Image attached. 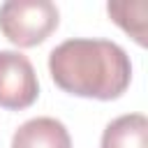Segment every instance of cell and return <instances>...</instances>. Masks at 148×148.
Instances as JSON below:
<instances>
[{
    "label": "cell",
    "mask_w": 148,
    "mask_h": 148,
    "mask_svg": "<svg viewBox=\"0 0 148 148\" xmlns=\"http://www.w3.org/2000/svg\"><path fill=\"white\" fill-rule=\"evenodd\" d=\"M49 72L65 92L104 102L120 97L132 81L130 56L111 39L74 37L58 44L49 56Z\"/></svg>",
    "instance_id": "cell-1"
},
{
    "label": "cell",
    "mask_w": 148,
    "mask_h": 148,
    "mask_svg": "<svg viewBox=\"0 0 148 148\" xmlns=\"http://www.w3.org/2000/svg\"><path fill=\"white\" fill-rule=\"evenodd\" d=\"M60 14L51 0H9L0 5V32L16 46L42 44L56 28Z\"/></svg>",
    "instance_id": "cell-2"
},
{
    "label": "cell",
    "mask_w": 148,
    "mask_h": 148,
    "mask_svg": "<svg viewBox=\"0 0 148 148\" xmlns=\"http://www.w3.org/2000/svg\"><path fill=\"white\" fill-rule=\"evenodd\" d=\"M39 83L32 62L18 51H0V106L21 111L35 104Z\"/></svg>",
    "instance_id": "cell-3"
},
{
    "label": "cell",
    "mask_w": 148,
    "mask_h": 148,
    "mask_svg": "<svg viewBox=\"0 0 148 148\" xmlns=\"http://www.w3.org/2000/svg\"><path fill=\"white\" fill-rule=\"evenodd\" d=\"M12 148H72V139L60 120L42 116L23 123L14 132Z\"/></svg>",
    "instance_id": "cell-4"
},
{
    "label": "cell",
    "mask_w": 148,
    "mask_h": 148,
    "mask_svg": "<svg viewBox=\"0 0 148 148\" xmlns=\"http://www.w3.org/2000/svg\"><path fill=\"white\" fill-rule=\"evenodd\" d=\"M102 148H148V120L143 113H125L111 120L102 134Z\"/></svg>",
    "instance_id": "cell-5"
},
{
    "label": "cell",
    "mask_w": 148,
    "mask_h": 148,
    "mask_svg": "<svg viewBox=\"0 0 148 148\" xmlns=\"http://www.w3.org/2000/svg\"><path fill=\"white\" fill-rule=\"evenodd\" d=\"M106 12L136 44L146 46V2H109Z\"/></svg>",
    "instance_id": "cell-6"
}]
</instances>
